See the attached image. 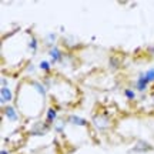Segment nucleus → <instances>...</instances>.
<instances>
[{
	"label": "nucleus",
	"mask_w": 154,
	"mask_h": 154,
	"mask_svg": "<svg viewBox=\"0 0 154 154\" xmlns=\"http://www.w3.org/2000/svg\"><path fill=\"white\" fill-rule=\"evenodd\" d=\"M50 57H51V63H56V61H61L63 60V53L57 47H53L50 50Z\"/></svg>",
	"instance_id": "f257e3e1"
},
{
	"label": "nucleus",
	"mask_w": 154,
	"mask_h": 154,
	"mask_svg": "<svg viewBox=\"0 0 154 154\" xmlns=\"http://www.w3.org/2000/svg\"><path fill=\"white\" fill-rule=\"evenodd\" d=\"M13 99L11 90L9 87H2V104H5L6 101H10Z\"/></svg>",
	"instance_id": "f03ea898"
},
{
	"label": "nucleus",
	"mask_w": 154,
	"mask_h": 154,
	"mask_svg": "<svg viewBox=\"0 0 154 154\" xmlns=\"http://www.w3.org/2000/svg\"><path fill=\"white\" fill-rule=\"evenodd\" d=\"M5 114H6V117L9 119L10 121H16L17 120V113H16V110L13 109V107H10V106H7V107H5Z\"/></svg>",
	"instance_id": "7ed1b4c3"
},
{
	"label": "nucleus",
	"mask_w": 154,
	"mask_h": 154,
	"mask_svg": "<svg viewBox=\"0 0 154 154\" xmlns=\"http://www.w3.org/2000/svg\"><path fill=\"white\" fill-rule=\"evenodd\" d=\"M67 120L73 123V124H76V126H87V121L82 119V117H79V116H70Z\"/></svg>",
	"instance_id": "20e7f679"
},
{
	"label": "nucleus",
	"mask_w": 154,
	"mask_h": 154,
	"mask_svg": "<svg viewBox=\"0 0 154 154\" xmlns=\"http://www.w3.org/2000/svg\"><path fill=\"white\" fill-rule=\"evenodd\" d=\"M147 84H149V83L146 82V79L143 77V74H140V77H138V80H137V84H136L137 90L138 91H144V90L147 88Z\"/></svg>",
	"instance_id": "39448f33"
},
{
	"label": "nucleus",
	"mask_w": 154,
	"mask_h": 154,
	"mask_svg": "<svg viewBox=\"0 0 154 154\" xmlns=\"http://www.w3.org/2000/svg\"><path fill=\"white\" fill-rule=\"evenodd\" d=\"M57 119V111L54 109H49L47 110V123H53Z\"/></svg>",
	"instance_id": "423d86ee"
},
{
	"label": "nucleus",
	"mask_w": 154,
	"mask_h": 154,
	"mask_svg": "<svg viewBox=\"0 0 154 154\" xmlns=\"http://www.w3.org/2000/svg\"><path fill=\"white\" fill-rule=\"evenodd\" d=\"M143 77L146 79V82L147 83L154 82V69H151V70H149V72H146L143 74Z\"/></svg>",
	"instance_id": "0eeeda50"
},
{
	"label": "nucleus",
	"mask_w": 154,
	"mask_h": 154,
	"mask_svg": "<svg viewBox=\"0 0 154 154\" xmlns=\"http://www.w3.org/2000/svg\"><path fill=\"white\" fill-rule=\"evenodd\" d=\"M38 67H40V70H43V72H49L50 70V63L49 61H42Z\"/></svg>",
	"instance_id": "6e6552de"
},
{
	"label": "nucleus",
	"mask_w": 154,
	"mask_h": 154,
	"mask_svg": "<svg viewBox=\"0 0 154 154\" xmlns=\"http://www.w3.org/2000/svg\"><path fill=\"white\" fill-rule=\"evenodd\" d=\"M63 128H64V121H59L57 124H54V130L57 133H61L63 131Z\"/></svg>",
	"instance_id": "1a4fd4ad"
},
{
	"label": "nucleus",
	"mask_w": 154,
	"mask_h": 154,
	"mask_svg": "<svg viewBox=\"0 0 154 154\" xmlns=\"http://www.w3.org/2000/svg\"><path fill=\"white\" fill-rule=\"evenodd\" d=\"M124 94L127 96V99H130V100H133L134 97H136V93H134L133 90H130V88H127L126 91H124Z\"/></svg>",
	"instance_id": "9d476101"
},
{
	"label": "nucleus",
	"mask_w": 154,
	"mask_h": 154,
	"mask_svg": "<svg viewBox=\"0 0 154 154\" xmlns=\"http://www.w3.org/2000/svg\"><path fill=\"white\" fill-rule=\"evenodd\" d=\"M29 46H30V49L33 50V51H36V49H37V40H36V38H32V42H30Z\"/></svg>",
	"instance_id": "9b49d317"
},
{
	"label": "nucleus",
	"mask_w": 154,
	"mask_h": 154,
	"mask_svg": "<svg viewBox=\"0 0 154 154\" xmlns=\"http://www.w3.org/2000/svg\"><path fill=\"white\" fill-rule=\"evenodd\" d=\"M2 154H7V153H6V151H5V150H3V151H2Z\"/></svg>",
	"instance_id": "f8f14e48"
}]
</instances>
